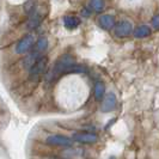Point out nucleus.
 I'll return each instance as SVG.
<instances>
[{
    "label": "nucleus",
    "mask_w": 159,
    "mask_h": 159,
    "mask_svg": "<svg viewBox=\"0 0 159 159\" xmlns=\"http://www.w3.org/2000/svg\"><path fill=\"white\" fill-rule=\"evenodd\" d=\"M74 64H75V60H74V57L72 55H70V54L61 55L55 61L53 68L48 72L46 79L50 81V80H54V79H56V78H59V77L62 75V74L71 73V70Z\"/></svg>",
    "instance_id": "nucleus-1"
},
{
    "label": "nucleus",
    "mask_w": 159,
    "mask_h": 159,
    "mask_svg": "<svg viewBox=\"0 0 159 159\" xmlns=\"http://www.w3.org/2000/svg\"><path fill=\"white\" fill-rule=\"evenodd\" d=\"M48 64H49V60L47 56L41 55L35 61V64L29 68V79L34 83H37L42 78V75H44V73L47 72Z\"/></svg>",
    "instance_id": "nucleus-2"
},
{
    "label": "nucleus",
    "mask_w": 159,
    "mask_h": 159,
    "mask_svg": "<svg viewBox=\"0 0 159 159\" xmlns=\"http://www.w3.org/2000/svg\"><path fill=\"white\" fill-rule=\"evenodd\" d=\"M35 41H36V37L34 34H26L15 44V47H13L15 54L20 56L25 55L28 52H30L32 49L34 44H35Z\"/></svg>",
    "instance_id": "nucleus-3"
},
{
    "label": "nucleus",
    "mask_w": 159,
    "mask_h": 159,
    "mask_svg": "<svg viewBox=\"0 0 159 159\" xmlns=\"http://www.w3.org/2000/svg\"><path fill=\"white\" fill-rule=\"evenodd\" d=\"M46 16H47V8H43L39 6V8L34 13H31L30 16H28V20L25 23V29L28 31L37 29L42 24V22L44 20V17Z\"/></svg>",
    "instance_id": "nucleus-4"
},
{
    "label": "nucleus",
    "mask_w": 159,
    "mask_h": 159,
    "mask_svg": "<svg viewBox=\"0 0 159 159\" xmlns=\"http://www.w3.org/2000/svg\"><path fill=\"white\" fill-rule=\"evenodd\" d=\"M73 140L72 138H68L61 134H52L46 138V143L53 147H70L73 146Z\"/></svg>",
    "instance_id": "nucleus-5"
},
{
    "label": "nucleus",
    "mask_w": 159,
    "mask_h": 159,
    "mask_svg": "<svg viewBox=\"0 0 159 159\" xmlns=\"http://www.w3.org/2000/svg\"><path fill=\"white\" fill-rule=\"evenodd\" d=\"M114 32H115V36L119 39L127 37L130 34H133V24L129 20H121L120 23L115 24Z\"/></svg>",
    "instance_id": "nucleus-6"
},
{
    "label": "nucleus",
    "mask_w": 159,
    "mask_h": 159,
    "mask_svg": "<svg viewBox=\"0 0 159 159\" xmlns=\"http://www.w3.org/2000/svg\"><path fill=\"white\" fill-rule=\"evenodd\" d=\"M117 107V99L116 96L114 95L112 92L104 95V97L102 98V103H101V111L103 112H110L114 111Z\"/></svg>",
    "instance_id": "nucleus-7"
},
{
    "label": "nucleus",
    "mask_w": 159,
    "mask_h": 159,
    "mask_svg": "<svg viewBox=\"0 0 159 159\" xmlns=\"http://www.w3.org/2000/svg\"><path fill=\"white\" fill-rule=\"evenodd\" d=\"M72 140L74 143H96L98 141V136L91 132H84V133H74L72 135Z\"/></svg>",
    "instance_id": "nucleus-8"
},
{
    "label": "nucleus",
    "mask_w": 159,
    "mask_h": 159,
    "mask_svg": "<svg viewBox=\"0 0 159 159\" xmlns=\"http://www.w3.org/2000/svg\"><path fill=\"white\" fill-rule=\"evenodd\" d=\"M41 55H42V54L37 53V52L34 50V49H31L30 52H28L23 59V68H25V70L29 71V68L35 64V61H36Z\"/></svg>",
    "instance_id": "nucleus-9"
},
{
    "label": "nucleus",
    "mask_w": 159,
    "mask_h": 159,
    "mask_svg": "<svg viewBox=\"0 0 159 159\" xmlns=\"http://www.w3.org/2000/svg\"><path fill=\"white\" fill-rule=\"evenodd\" d=\"M98 23L104 30H111L115 26V18L111 15H102L98 19Z\"/></svg>",
    "instance_id": "nucleus-10"
},
{
    "label": "nucleus",
    "mask_w": 159,
    "mask_h": 159,
    "mask_svg": "<svg viewBox=\"0 0 159 159\" xmlns=\"http://www.w3.org/2000/svg\"><path fill=\"white\" fill-rule=\"evenodd\" d=\"M48 46H49L48 39L46 37V36H41V37H39L37 40L35 41V44H34L32 49L36 50V52L40 53V54H43V53L48 49Z\"/></svg>",
    "instance_id": "nucleus-11"
},
{
    "label": "nucleus",
    "mask_w": 159,
    "mask_h": 159,
    "mask_svg": "<svg viewBox=\"0 0 159 159\" xmlns=\"http://www.w3.org/2000/svg\"><path fill=\"white\" fill-rule=\"evenodd\" d=\"M64 25L68 30L77 29L80 25V18L77 16H66L64 18Z\"/></svg>",
    "instance_id": "nucleus-12"
},
{
    "label": "nucleus",
    "mask_w": 159,
    "mask_h": 159,
    "mask_svg": "<svg viewBox=\"0 0 159 159\" xmlns=\"http://www.w3.org/2000/svg\"><path fill=\"white\" fill-rule=\"evenodd\" d=\"M39 6H40L39 0H26L23 5V12L26 16H30L39 8Z\"/></svg>",
    "instance_id": "nucleus-13"
},
{
    "label": "nucleus",
    "mask_w": 159,
    "mask_h": 159,
    "mask_svg": "<svg viewBox=\"0 0 159 159\" xmlns=\"http://www.w3.org/2000/svg\"><path fill=\"white\" fill-rule=\"evenodd\" d=\"M150 34H151V29H150L147 25H140V26L136 28L135 30H133V35H134L135 39L147 37Z\"/></svg>",
    "instance_id": "nucleus-14"
},
{
    "label": "nucleus",
    "mask_w": 159,
    "mask_h": 159,
    "mask_svg": "<svg viewBox=\"0 0 159 159\" xmlns=\"http://www.w3.org/2000/svg\"><path fill=\"white\" fill-rule=\"evenodd\" d=\"M83 154H84V150L83 148H74V147L70 146L68 150L64 151L62 156L66 157V158H77V157H81Z\"/></svg>",
    "instance_id": "nucleus-15"
},
{
    "label": "nucleus",
    "mask_w": 159,
    "mask_h": 159,
    "mask_svg": "<svg viewBox=\"0 0 159 159\" xmlns=\"http://www.w3.org/2000/svg\"><path fill=\"white\" fill-rule=\"evenodd\" d=\"M105 95V85L102 81H97L95 84V99L101 101Z\"/></svg>",
    "instance_id": "nucleus-16"
},
{
    "label": "nucleus",
    "mask_w": 159,
    "mask_h": 159,
    "mask_svg": "<svg viewBox=\"0 0 159 159\" xmlns=\"http://www.w3.org/2000/svg\"><path fill=\"white\" fill-rule=\"evenodd\" d=\"M105 6L104 0H90V7L92 8L95 12H102Z\"/></svg>",
    "instance_id": "nucleus-17"
},
{
    "label": "nucleus",
    "mask_w": 159,
    "mask_h": 159,
    "mask_svg": "<svg viewBox=\"0 0 159 159\" xmlns=\"http://www.w3.org/2000/svg\"><path fill=\"white\" fill-rule=\"evenodd\" d=\"M152 26L156 30H159V15H157V16H154L152 18Z\"/></svg>",
    "instance_id": "nucleus-18"
}]
</instances>
